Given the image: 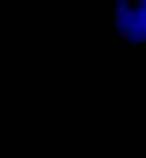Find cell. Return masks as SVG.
<instances>
[{
    "label": "cell",
    "mask_w": 146,
    "mask_h": 158,
    "mask_svg": "<svg viewBox=\"0 0 146 158\" xmlns=\"http://www.w3.org/2000/svg\"><path fill=\"white\" fill-rule=\"evenodd\" d=\"M113 39L126 50H146V0H110Z\"/></svg>",
    "instance_id": "1"
}]
</instances>
